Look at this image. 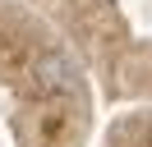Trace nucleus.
Instances as JSON below:
<instances>
[{
	"label": "nucleus",
	"instance_id": "obj_1",
	"mask_svg": "<svg viewBox=\"0 0 152 147\" xmlns=\"http://www.w3.org/2000/svg\"><path fill=\"white\" fill-rule=\"evenodd\" d=\"M32 78H37L42 92H74L78 87V64L65 51H42L32 60Z\"/></svg>",
	"mask_w": 152,
	"mask_h": 147
}]
</instances>
